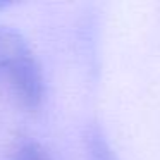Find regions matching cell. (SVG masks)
I'll return each mask as SVG.
<instances>
[{
    "label": "cell",
    "instance_id": "cell-1",
    "mask_svg": "<svg viewBox=\"0 0 160 160\" xmlns=\"http://www.w3.org/2000/svg\"><path fill=\"white\" fill-rule=\"evenodd\" d=\"M12 91L22 105L35 108L42 103L45 95V79L43 72L36 60L28 42L16 52L9 66L4 71Z\"/></svg>",
    "mask_w": 160,
    "mask_h": 160
},
{
    "label": "cell",
    "instance_id": "cell-2",
    "mask_svg": "<svg viewBox=\"0 0 160 160\" xmlns=\"http://www.w3.org/2000/svg\"><path fill=\"white\" fill-rule=\"evenodd\" d=\"M26 43L22 35L9 26H0V72H4L11 59Z\"/></svg>",
    "mask_w": 160,
    "mask_h": 160
},
{
    "label": "cell",
    "instance_id": "cell-3",
    "mask_svg": "<svg viewBox=\"0 0 160 160\" xmlns=\"http://www.w3.org/2000/svg\"><path fill=\"white\" fill-rule=\"evenodd\" d=\"M14 160H52V157L40 143L26 139L16 148Z\"/></svg>",
    "mask_w": 160,
    "mask_h": 160
},
{
    "label": "cell",
    "instance_id": "cell-4",
    "mask_svg": "<svg viewBox=\"0 0 160 160\" xmlns=\"http://www.w3.org/2000/svg\"><path fill=\"white\" fill-rule=\"evenodd\" d=\"M90 153L93 160H117L115 153L112 152L110 145L100 131H93L90 134Z\"/></svg>",
    "mask_w": 160,
    "mask_h": 160
}]
</instances>
